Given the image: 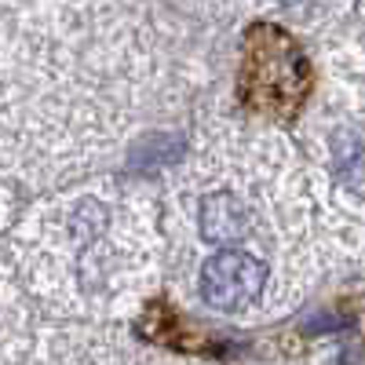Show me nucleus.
Instances as JSON below:
<instances>
[{"mask_svg":"<svg viewBox=\"0 0 365 365\" xmlns=\"http://www.w3.org/2000/svg\"><path fill=\"white\" fill-rule=\"evenodd\" d=\"M197 227H201V237L208 245H237L245 241L249 230H252V216L241 197H234L230 190H220V194H208L201 197V212H197Z\"/></svg>","mask_w":365,"mask_h":365,"instance_id":"nucleus-3","label":"nucleus"},{"mask_svg":"<svg viewBox=\"0 0 365 365\" xmlns=\"http://www.w3.org/2000/svg\"><path fill=\"white\" fill-rule=\"evenodd\" d=\"M267 285V263L259 256L223 249L201 267V296L212 311H245Z\"/></svg>","mask_w":365,"mask_h":365,"instance_id":"nucleus-2","label":"nucleus"},{"mask_svg":"<svg viewBox=\"0 0 365 365\" xmlns=\"http://www.w3.org/2000/svg\"><path fill=\"white\" fill-rule=\"evenodd\" d=\"M307 66H303V58L292 55L289 63L278 66H267V58L259 55V48L245 37V66H241V96L245 103L259 113H270V117H292L296 106L303 103L307 96Z\"/></svg>","mask_w":365,"mask_h":365,"instance_id":"nucleus-1","label":"nucleus"}]
</instances>
